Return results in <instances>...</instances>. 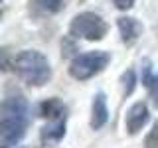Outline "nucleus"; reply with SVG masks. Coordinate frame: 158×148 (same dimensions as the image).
I'll return each mask as SVG.
<instances>
[{"mask_svg":"<svg viewBox=\"0 0 158 148\" xmlns=\"http://www.w3.org/2000/svg\"><path fill=\"white\" fill-rule=\"evenodd\" d=\"M65 134V118H59V121H52L48 126L42 128V138L44 140H59Z\"/></svg>","mask_w":158,"mask_h":148,"instance_id":"9","label":"nucleus"},{"mask_svg":"<svg viewBox=\"0 0 158 148\" xmlns=\"http://www.w3.org/2000/svg\"><path fill=\"white\" fill-rule=\"evenodd\" d=\"M121 83H123V95L128 97L132 91H135V83H136V75L132 69H127L121 77Z\"/></svg>","mask_w":158,"mask_h":148,"instance_id":"10","label":"nucleus"},{"mask_svg":"<svg viewBox=\"0 0 158 148\" xmlns=\"http://www.w3.org/2000/svg\"><path fill=\"white\" fill-rule=\"evenodd\" d=\"M113 2H115V6L118 10H128L135 6V0H113Z\"/></svg>","mask_w":158,"mask_h":148,"instance_id":"13","label":"nucleus"},{"mask_svg":"<svg viewBox=\"0 0 158 148\" xmlns=\"http://www.w3.org/2000/svg\"><path fill=\"white\" fill-rule=\"evenodd\" d=\"M109 121V109H107V97L105 93H97L93 97V105H91V128L99 130L107 125Z\"/></svg>","mask_w":158,"mask_h":148,"instance_id":"6","label":"nucleus"},{"mask_svg":"<svg viewBox=\"0 0 158 148\" xmlns=\"http://www.w3.org/2000/svg\"><path fill=\"white\" fill-rule=\"evenodd\" d=\"M14 71L20 79H24L30 85H46L52 79V67H49L48 57L38 49H24L20 51L16 59L12 61Z\"/></svg>","mask_w":158,"mask_h":148,"instance_id":"2","label":"nucleus"},{"mask_svg":"<svg viewBox=\"0 0 158 148\" xmlns=\"http://www.w3.org/2000/svg\"><path fill=\"white\" fill-rule=\"evenodd\" d=\"M107 32H109L107 22L93 12L77 14L69 24V34L73 38H83V39H89V42L103 39L107 36Z\"/></svg>","mask_w":158,"mask_h":148,"instance_id":"4","label":"nucleus"},{"mask_svg":"<svg viewBox=\"0 0 158 148\" xmlns=\"http://www.w3.org/2000/svg\"><path fill=\"white\" fill-rule=\"evenodd\" d=\"M144 148H158V121L148 130V134L144 138Z\"/></svg>","mask_w":158,"mask_h":148,"instance_id":"11","label":"nucleus"},{"mask_svg":"<svg viewBox=\"0 0 158 148\" xmlns=\"http://www.w3.org/2000/svg\"><path fill=\"white\" fill-rule=\"evenodd\" d=\"M148 91H150V95H152V99H154V105L158 107V75L154 77V81H152V85L148 87Z\"/></svg>","mask_w":158,"mask_h":148,"instance_id":"12","label":"nucleus"},{"mask_svg":"<svg viewBox=\"0 0 158 148\" xmlns=\"http://www.w3.org/2000/svg\"><path fill=\"white\" fill-rule=\"evenodd\" d=\"M28 101L24 97H8L0 101V142L14 146L28 128Z\"/></svg>","mask_w":158,"mask_h":148,"instance_id":"1","label":"nucleus"},{"mask_svg":"<svg viewBox=\"0 0 158 148\" xmlns=\"http://www.w3.org/2000/svg\"><path fill=\"white\" fill-rule=\"evenodd\" d=\"M150 113H148L146 103H135L127 113V130L128 134H136L142 126L148 122Z\"/></svg>","mask_w":158,"mask_h":148,"instance_id":"5","label":"nucleus"},{"mask_svg":"<svg viewBox=\"0 0 158 148\" xmlns=\"http://www.w3.org/2000/svg\"><path fill=\"white\" fill-rule=\"evenodd\" d=\"M67 109L59 99H46V101L40 105V115L44 118H49V121H59V118H65Z\"/></svg>","mask_w":158,"mask_h":148,"instance_id":"8","label":"nucleus"},{"mask_svg":"<svg viewBox=\"0 0 158 148\" xmlns=\"http://www.w3.org/2000/svg\"><path fill=\"white\" fill-rule=\"evenodd\" d=\"M109 61H111V56L107 51H101V49L81 53V56H77L71 61L69 75L73 79H77V81H87V79L95 77L97 73H101L109 65Z\"/></svg>","mask_w":158,"mask_h":148,"instance_id":"3","label":"nucleus"},{"mask_svg":"<svg viewBox=\"0 0 158 148\" xmlns=\"http://www.w3.org/2000/svg\"><path fill=\"white\" fill-rule=\"evenodd\" d=\"M117 26H118V32H121V38L127 46H132L142 34V24L138 22L136 18H128V16H123L117 20Z\"/></svg>","mask_w":158,"mask_h":148,"instance_id":"7","label":"nucleus"}]
</instances>
